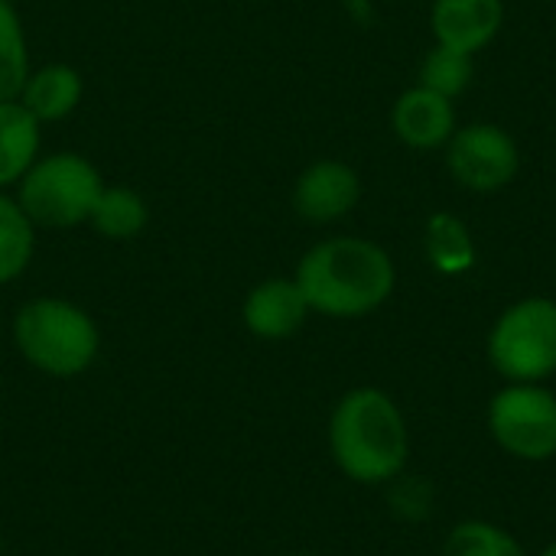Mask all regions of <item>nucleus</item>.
Segmentation results:
<instances>
[{"label": "nucleus", "instance_id": "20", "mask_svg": "<svg viewBox=\"0 0 556 556\" xmlns=\"http://www.w3.org/2000/svg\"><path fill=\"white\" fill-rule=\"evenodd\" d=\"M388 505H391L394 518L417 525L433 515V489L427 479L401 472L394 482H388Z\"/></svg>", "mask_w": 556, "mask_h": 556}, {"label": "nucleus", "instance_id": "4", "mask_svg": "<svg viewBox=\"0 0 556 556\" xmlns=\"http://www.w3.org/2000/svg\"><path fill=\"white\" fill-rule=\"evenodd\" d=\"M489 362L508 384H541L556 375V300L525 296L489 332Z\"/></svg>", "mask_w": 556, "mask_h": 556}, {"label": "nucleus", "instance_id": "10", "mask_svg": "<svg viewBox=\"0 0 556 556\" xmlns=\"http://www.w3.org/2000/svg\"><path fill=\"white\" fill-rule=\"evenodd\" d=\"M456 101L414 85L391 108V130L410 150H443L456 134Z\"/></svg>", "mask_w": 556, "mask_h": 556}, {"label": "nucleus", "instance_id": "2", "mask_svg": "<svg viewBox=\"0 0 556 556\" xmlns=\"http://www.w3.org/2000/svg\"><path fill=\"white\" fill-rule=\"evenodd\" d=\"M329 456L355 485H388L407 469L410 433L401 407L381 388H355L329 417Z\"/></svg>", "mask_w": 556, "mask_h": 556}, {"label": "nucleus", "instance_id": "21", "mask_svg": "<svg viewBox=\"0 0 556 556\" xmlns=\"http://www.w3.org/2000/svg\"><path fill=\"white\" fill-rule=\"evenodd\" d=\"M541 556H556V541H554V544H551V547H547V551H544V554H541Z\"/></svg>", "mask_w": 556, "mask_h": 556}, {"label": "nucleus", "instance_id": "15", "mask_svg": "<svg viewBox=\"0 0 556 556\" xmlns=\"http://www.w3.org/2000/svg\"><path fill=\"white\" fill-rule=\"evenodd\" d=\"M147 202L124 186H104L101 195L94 199V208L88 215V225L108 238V241H130L147 228Z\"/></svg>", "mask_w": 556, "mask_h": 556}, {"label": "nucleus", "instance_id": "12", "mask_svg": "<svg viewBox=\"0 0 556 556\" xmlns=\"http://www.w3.org/2000/svg\"><path fill=\"white\" fill-rule=\"evenodd\" d=\"M78 101H81V75L65 62H52V65L29 72V78L20 91V104L39 124L68 117L78 108Z\"/></svg>", "mask_w": 556, "mask_h": 556}, {"label": "nucleus", "instance_id": "11", "mask_svg": "<svg viewBox=\"0 0 556 556\" xmlns=\"http://www.w3.org/2000/svg\"><path fill=\"white\" fill-rule=\"evenodd\" d=\"M505 26V0H433L430 29L440 46L482 52Z\"/></svg>", "mask_w": 556, "mask_h": 556}, {"label": "nucleus", "instance_id": "7", "mask_svg": "<svg viewBox=\"0 0 556 556\" xmlns=\"http://www.w3.org/2000/svg\"><path fill=\"white\" fill-rule=\"evenodd\" d=\"M443 153L450 176L476 195L502 192L505 186L515 182L521 169L518 140L502 124L492 121H472L456 127Z\"/></svg>", "mask_w": 556, "mask_h": 556}, {"label": "nucleus", "instance_id": "14", "mask_svg": "<svg viewBox=\"0 0 556 556\" xmlns=\"http://www.w3.org/2000/svg\"><path fill=\"white\" fill-rule=\"evenodd\" d=\"M424 244H427L430 267L443 277H459L476 267V257H479L476 238H472L469 225L463 218H456L453 212H433L427 218Z\"/></svg>", "mask_w": 556, "mask_h": 556}, {"label": "nucleus", "instance_id": "9", "mask_svg": "<svg viewBox=\"0 0 556 556\" xmlns=\"http://www.w3.org/2000/svg\"><path fill=\"white\" fill-rule=\"evenodd\" d=\"M309 303L293 277H270L251 287L241 306L244 329L264 342H283L296 336L309 319Z\"/></svg>", "mask_w": 556, "mask_h": 556}, {"label": "nucleus", "instance_id": "22", "mask_svg": "<svg viewBox=\"0 0 556 556\" xmlns=\"http://www.w3.org/2000/svg\"><path fill=\"white\" fill-rule=\"evenodd\" d=\"M0 556H3V531H0Z\"/></svg>", "mask_w": 556, "mask_h": 556}, {"label": "nucleus", "instance_id": "1", "mask_svg": "<svg viewBox=\"0 0 556 556\" xmlns=\"http://www.w3.org/2000/svg\"><path fill=\"white\" fill-rule=\"evenodd\" d=\"M293 280L313 313L329 319H362L391 300L397 270L378 241L339 235L313 244L300 257Z\"/></svg>", "mask_w": 556, "mask_h": 556}, {"label": "nucleus", "instance_id": "23", "mask_svg": "<svg viewBox=\"0 0 556 556\" xmlns=\"http://www.w3.org/2000/svg\"><path fill=\"white\" fill-rule=\"evenodd\" d=\"M290 556H309V554H290Z\"/></svg>", "mask_w": 556, "mask_h": 556}, {"label": "nucleus", "instance_id": "3", "mask_svg": "<svg viewBox=\"0 0 556 556\" xmlns=\"http://www.w3.org/2000/svg\"><path fill=\"white\" fill-rule=\"evenodd\" d=\"M13 345L23 362L49 378L85 375L101 352L98 323L62 296H36L13 316Z\"/></svg>", "mask_w": 556, "mask_h": 556}, {"label": "nucleus", "instance_id": "16", "mask_svg": "<svg viewBox=\"0 0 556 556\" xmlns=\"http://www.w3.org/2000/svg\"><path fill=\"white\" fill-rule=\"evenodd\" d=\"M36 225L26 218L16 199H7L0 192V287L13 283L20 274H26L36 248Z\"/></svg>", "mask_w": 556, "mask_h": 556}, {"label": "nucleus", "instance_id": "17", "mask_svg": "<svg viewBox=\"0 0 556 556\" xmlns=\"http://www.w3.org/2000/svg\"><path fill=\"white\" fill-rule=\"evenodd\" d=\"M472 75H476V55L433 42V49L420 62V72H417L420 81L417 85L456 101L472 85Z\"/></svg>", "mask_w": 556, "mask_h": 556}, {"label": "nucleus", "instance_id": "19", "mask_svg": "<svg viewBox=\"0 0 556 556\" xmlns=\"http://www.w3.org/2000/svg\"><path fill=\"white\" fill-rule=\"evenodd\" d=\"M443 556H528V551L492 521H463L450 531Z\"/></svg>", "mask_w": 556, "mask_h": 556}, {"label": "nucleus", "instance_id": "13", "mask_svg": "<svg viewBox=\"0 0 556 556\" xmlns=\"http://www.w3.org/2000/svg\"><path fill=\"white\" fill-rule=\"evenodd\" d=\"M39 160V121L13 101H0V189L16 186Z\"/></svg>", "mask_w": 556, "mask_h": 556}, {"label": "nucleus", "instance_id": "8", "mask_svg": "<svg viewBox=\"0 0 556 556\" xmlns=\"http://www.w3.org/2000/svg\"><path fill=\"white\" fill-rule=\"evenodd\" d=\"M358 199H362V179L342 160L309 163L293 186V208L300 218L313 225H332L352 215Z\"/></svg>", "mask_w": 556, "mask_h": 556}, {"label": "nucleus", "instance_id": "6", "mask_svg": "<svg viewBox=\"0 0 556 556\" xmlns=\"http://www.w3.org/2000/svg\"><path fill=\"white\" fill-rule=\"evenodd\" d=\"M495 443L521 463L556 456V394L544 384H505L489 404Z\"/></svg>", "mask_w": 556, "mask_h": 556}, {"label": "nucleus", "instance_id": "5", "mask_svg": "<svg viewBox=\"0 0 556 556\" xmlns=\"http://www.w3.org/2000/svg\"><path fill=\"white\" fill-rule=\"evenodd\" d=\"M20 208L33 225L75 228L85 225L104 182L98 169L78 153H52L36 160L16 182Z\"/></svg>", "mask_w": 556, "mask_h": 556}, {"label": "nucleus", "instance_id": "18", "mask_svg": "<svg viewBox=\"0 0 556 556\" xmlns=\"http://www.w3.org/2000/svg\"><path fill=\"white\" fill-rule=\"evenodd\" d=\"M29 78L26 33L10 0H0V101L20 98Z\"/></svg>", "mask_w": 556, "mask_h": 556}]
</instances>
